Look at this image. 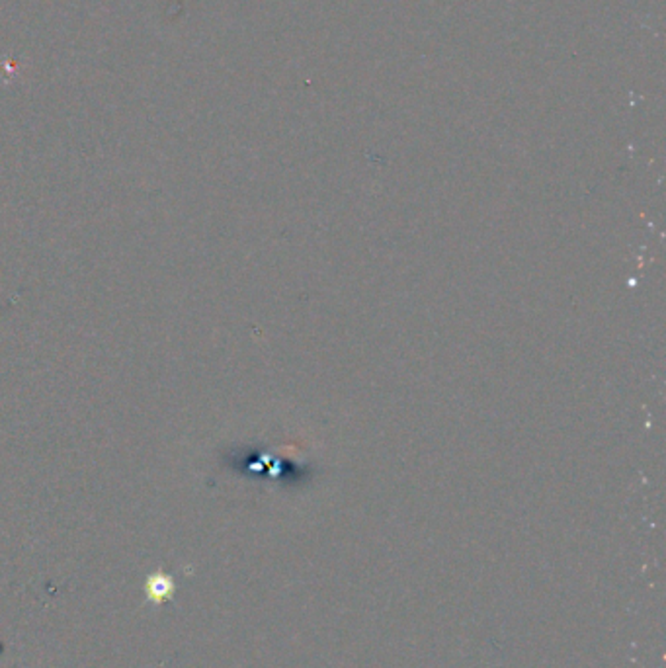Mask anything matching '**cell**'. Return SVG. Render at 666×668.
Instances as JSON below:
<instances>
[{
    "label": "cell",
    "mask_w": 666,
    "mask_h": 668,
    "mask_svg": "<svg viewBox=\"0 0 666 668\" xmlns=\"http://www.w3.org/2000/svg\"><path fill=\"white\" fill-rule=\"evenodd\" d=\"M146 594L153 600L154 604H161L162 600H166L172 594V582H170L164 574H154L153 579L149 580L146 584Z\"/></svg>",
    "instance_id": "1"
}]
</instances>
